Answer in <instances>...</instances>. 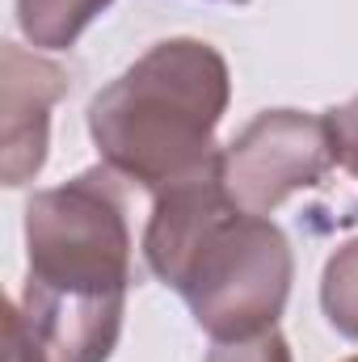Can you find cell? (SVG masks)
<instances>
[{"mask_svg": "<svg viewBox=\"0 0 358 362\" xmlns=\"http://www.w3.org/2000/svg\"><path fill=\"white\" fill-rule=\"evenodd\" d=\"M346 362H358V354H354V358H346Z\"/></svg>", "mask_w": 358, "mask_h": 362, "instance_id": "obj_11", "label": "cell"}, {"mask_svg": "<svg viewBox=\"0 0 358 362\" xmlns=\"http://www.w3.org/2000/svg\"><path fill=\"white\" fill-rule=\"evenodd\" d=\"M325 118H329V135H333V156H337V165L358 181V93L346 105H333Z\"/></svg>", "mask_w": 358, "mask_h": 362, "instance_id": "obj_9", "label": "cell"}, {"mask_svg": "<svg viewBox=\"0 0 358 362\" xmlns=\"http://www.w3.org/2000/svg\"><path fill=\"white\" fill-rule=\"evenodd\" d=\"M232 101L228 59L202 38L152 42L89 101V135L110 173L152 198L219 169L215 131Z\"/></svg>", "mask_w": 358, "mask_h": 362, "instance_id": "obj_3", "label": "cell"}, {"mask_svg": "<svg viewBox=\"0 0 358 362\" xmlns=\"http://www.w3.org/2000/svg\"><path fill=\"white\" fill-rule=\"evenodd\" d=\"M114 0H17V25L34 51H68Z\"/></svg>", "mask_w": 358, "mask_h": 362, "instance_id": "obj_6", "label": "cell"}, {"mask_svg": "<svg viewBox=\"0 0 358 362\" xmlns=\"http://www.w3.org/2000/svg\"><path fill=\"white\" fill-rule=\"evenodd\" d=\"M337 165L325 114L262 110L219 156L228 198L253 215H274L291 194L316 189Z\"/></svg>", "mask_w": 358, "mask_h": 362, "instance_id": "obj_4", "label": "cell"}, {"mask_svg": "<svg viewBox=\"0 0 358 362\" xmlns=\"http://www.w3.org/2000/svg\"><path fill=\"white\" fill-rule=\"evenodd\" d=\"M144 262L185 299L211 341L278 329L295 282L287 232L270 215L236 206L219 169L156 194L144 228Z\"/></svg>", "mask_w": 358, "mask_h": 362, "instance_id": "obj_2", "label": "cell"}, {"mask_svg": "<svg viewBox=\"0 0 358 362\" xmlns=\"http://www.w3.org/2000/svg\"><path fill=\"white\" fill-rule=\"evenodd\" d=\"M215 4H249V0H215Z\"/></svg>", "mask_w": 358, "mask_h": 362, "instance_id": "obj_10", "label": "cell"}, {"mask_svg": "<svg viewBox=\"0 0 358 362\" xmlns=\"http://www.w3.org/2000/svg\"><path fill=\"white\" fill-rule=\"evenodd\" d=\"M321 308L342 337L358 341V236L329 253L321 274Z\"/></svg>", "mask_w": 358, "mask_h": 362, "instance_id": "obj_7", "label": "cell"}, {"mask_svg": "<svg viewBox=\"0 0 358 362\" xmlns=\"http://www.w3.org/2000/svg\"><path fill=\"white\" fill-rule=\"evenodd\" d=\"M207 362H291V341L278 329H266V333H253V337L215 341Z\"/></svg>", "mask_w": 358, "mask_h": 362, "instance_id": "obj_8", "label": "cell"}, {"mask_svg": "<svg viewBox=\"0 0 358 362\" xmlns=\"http://www.w3.org/2000/svg\"><path fill=\"white\" fill-rule=\"evenodd\" d=\"M68 72L38 51L4 42V105H0V173L17 189L34 181L51 148V110L68 97Z\"/></svg>", "mask_w": 358, "mask_h": 362, "instance_id": "obj_5", "label": "cell"}, {"mask_svg": "<svg viewBox=\"0 0 358 362\" xmlns=\"http://www.w3.org/2000/svg\"><path fill=\"white\" fill-rule=\"evenodd\" d=\"M131 291L122 177L105 165L25 202V291L17 303L42 362H110Z\"/></svg>", "mask_w": 358, "mask_h": 362, "instance_id": "obj_1", "label": "cell"}]
</instances>
